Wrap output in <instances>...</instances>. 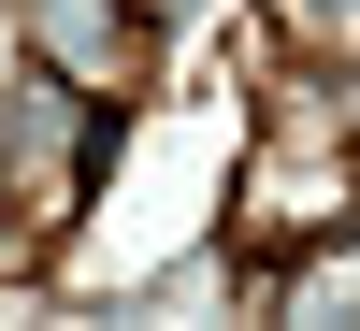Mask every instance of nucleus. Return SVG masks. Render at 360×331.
I'll return each instance as SVG.
<instances>
[{"instance_id":"1","label":"nucleus","mask_w":360,"mask_h":331,"mask_svg":"<svg viewBox=\"0 0 360 331\" xmlns=\"http://www.w3.org/2000/svg\"><path fill=\"white\" fill-rule=\"evenodd\" d=\"M44 29H58V58H86V72H115V29H101V0H44Z\"/></svg>"},{"instance_id":"2","label":"nucleus","mask_w":360,"mask_h":331,"mask_svg":"<svg viewBox=\"0 0 360 331\" xmlns=\"http://www.w3.org/2000/svg\"><path fill=\"white\" fill-rule=\"evenodd\" d=\"M317 15H332V29H360V0H317Z\"/></svg>"}]
</instances>
